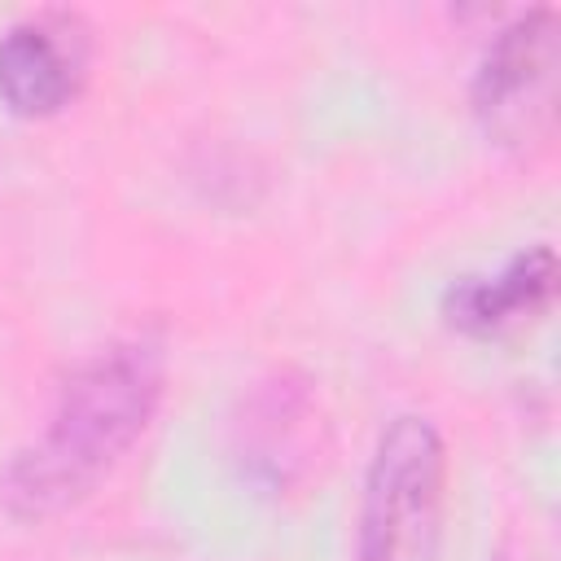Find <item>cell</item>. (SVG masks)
<instances>
[{
	"label": "cell",
	"instance_id": "277c9868",
	"mask_svg": "<svg viewBox=\"0 0 561 561\" xmlns=\"http://www.w3.org/2000/svg\"><path fill=\"white\" fill-rule=\"evenodd\" d=\"M83 26L70 13L22 18L0 35V101L18 118H53L83 79Z\"/></svg>",
	"mask_w": 561,
	"mask_h": 561
},
{
	"label": "cell",
	"instance_id": "6da1fadb",
	"mask_svg": "<svg viewBox=\"0 0 561 561\" xmlns=\"http://www.w3.org/2000/svg\"><path fill=\"white\" fill-rule=\"evenodd\" d=\"M162 381L167 359L145 337L101 346L75 364L57 390L48 430L4 469V508L22 522H48L83 504L153 421Z\"/></svg>",
	"mask_w": 561,
	"mask_h": 561
},
{
	"label": "cell",
	"instance_id": "3957f363",
	"mask_svg": "<svg viewBox=\"0 0 561 561\" xmlns=\"http://www.w3.org/2000/svg\"><path fill=\"white\" fill-rule=\"evenodd\" d=\"M561 92V13L530 9L513 18L482 53L469 105L486 140L526 149L552 136Z\"/></svg>",
	"mask_w": 561,
	"mask_h": 561
},
{
	"label": "cell",
	"instance_id": "5b68a950",
	"mask_svg": "<svg viewBox=\"0 0 561 561\" xmlns=\"http://www.w3.org/2000/svg\"><path fill=\"white\" fill-rule=\"evenodd\" d=\"M557 302L552 245L517 250L500 272H469L443 289V320L465 337H500L548 316Z\"/></svg>",
	"mask_w": 561,
	"mask_h": 561
},
{
	"label": "cell",
	"instance_id": "7a4b0ae2",
	"mask_svg": "<svg viewBox=\"0 0 561 561\" xmlns=\"http://www.w3.org/2000/svg\"><path fill=\"white\" fill-rule=\"evenodd\" d=\"M447 443L434 421L403 412L373 447L359 500V561H434L443 539Z\"/></svg>",
	"mask_w": 561,
	"mask_h": 561
}]
</instances>
